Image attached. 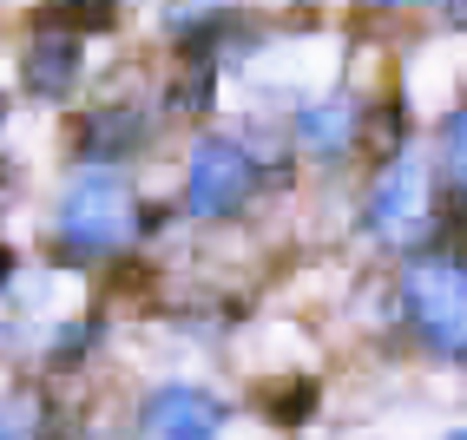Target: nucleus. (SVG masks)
Masks as SVG:
<instances>
[{
    "instance_id": "nucleus-4",
    "label": "nucleus",
    "mask_w": 467,
    "mask_h": 440,
    "mask_svg": "<svg viewBox=\"0 0 467 440\" xmlns=\"http://www.w3.org/2000/svg\"><path fill=\"white\" fill-rule=\"evenodd\" d=\"M244 191H251V165H244L231 145H204L198 159H192V210L224 217Z\"/></svg>"
},
{
    "instance_id": "nucleus-7",
    "label": "nucleus",
    "mask_w": 467,
    "mask_h": 440,
    "mask_svg": "<svg viewBox=\"0 0 467 440\" xmlns=\"http://www.w3.org/2000/svg\"><path fill=\"white\" fill-rule=\"evenodd\" d=\"M309 407H317V382H303V374H296V382H276V388L264 394V414H270L276 427H303Z\"/></svg>"
},
{
    "instance_id": "nucleus-9",
    "label": "nucleus",
    "mask_w": 467,
    "mask_h": 440,
    "mask_svg": "<svg viewBox=\"0 0 467 440\" xmlns=\"http://www.w3.org/2000/svg\"><path fill=\"white\" fill-rule=\"evenodd\" d=\"M14 276V257H7V250H0V282H7Z\"/></svg>"
},
{
    "instance_id": "nucleus-3",
    "label": "nucleus",
    "mask_w": 467,
    "mask_h": 440,
    "mask_svg": "<svg viewBox=\"0 0 467 440\" xmlns=\"http://www.w3.org/2000/svg\"><path fill=\"white\" fill-rule=\"evenodd\" d=\"M217 421H224V407H217L211 394H198V388H159L145 401V414H139V434L145 440H211Z\"/></svg>"
},
{
    "instance_id": "nucleus-5",
    "label": "nucleus",
    "mask_w": 467,
    "mask_h": 440,
    "mask_svg": "<svg viewBox=\"0 0 467 440\" xmlns=\"http://www.w3.org/2000/svg\"><path fill=\"white\" fill-rule=\"evenodd\" d=\"M368 217H376L382 237H409L421 224V171H409V165L389 171L382 191H376V204H368Z\"/></svg>"
},
{
    "instance_id": "nucleus-10",
    "label": "nucleus",
    "mask_w": 467,
    "mask_h": 440,
    "mask_svg": "<svg viewBox=\"0 0 467 440\" xmlns=\"http://www.w3.org/2000/svg\"><path fill=\"white\" fill-rule=\"evenodd\" d=\"M454 440H467V434H454Z\"/></svg>"
},
{
    "instance_id": "nucleus-8",
    "label": "nucleus",
    "mask_w": 467,
    "mask_h": 440,
    "mask_svg": "<svg viewBox=\"0 0 467 440\" xmlns=\"http://www.w3.org/2000/svg\"><path fill=\"white\" fill-rule=\"evenodd\" d=\"M448 178L467 191V118H454V132H448Z\"/></svg>"
},
{
    "instance_id": "nucleus-1",
    "label": "nucleus",
    "mask_w": 467,
    "mask_h": 440,
    "mask_svg": "<svg viewBox=\"0 0 467 440\" xmlns=\"http://www.w3.org/2000/svg\"><path fill=\"white\" fill-rule=\"evenodd\" d=\"M59 237H67L73 250H119L132 237V191L119 184L112 171H86L67 204H59Z\"/></svg>"
},
{
    "instance_id": "nucleus-6",
    "label": "nucleus",
    "mask_w": 467,
    "mask_h": 440,
    "mask_svg": "<svg viewBox=\"0 0 467 440\" xmlns=\"http://www.w3.org/2000/svg\"><path fill=\"white\" fill-rule=\"evenodd\" d=\"M26 73H34V86H40V92H67V86H73V73H79V46H73L67 34H47L34 53H26Z\"/></svg>"
},
{
    "instance_id": "nucleus-2",
    "label": "nucleus",
    "mask_w": 467,
    "mask_h": 440,
    "mask_svg": "<svg viewBox=\"0 0 467 440\" xmlns=\"http://www.w3.org/2000/svg\"><path fill=\"white\" fill-rule=\"evenodd\" d=\"M409 309L434 349H467V263H421L409 276Z\"/></svg>"
}]
</instances>
